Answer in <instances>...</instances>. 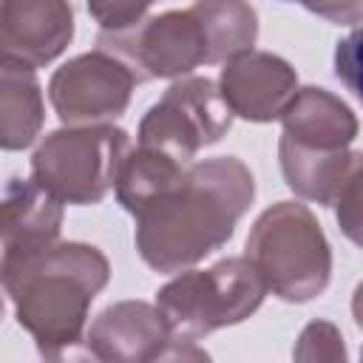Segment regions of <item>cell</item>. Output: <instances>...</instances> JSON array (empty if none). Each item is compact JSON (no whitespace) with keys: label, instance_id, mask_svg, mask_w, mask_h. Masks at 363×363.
<instances>
[{"label":"cell","instance_id":"cell-1","mask_svg":"<svg viewBox=\"0 0 363 363\" xmlns=\"http://www.w3.org/2000/svg\"><path fill=\"white\" fill-rule=\"evenodd\" d=\"M255 196L250 167L216 156L187 170L136 213V250L156 272H179L233 238Z\"/></svg>","mask_w":363,"mask_h":363},{"label":"cell","instance_id":"cell-2","mask_svg":"<svg viewBox=\"0 0 363 363\" xmlns=\"http://www.w3.org/2000/svg\"><path fill=\"white\" fill-rule=\"evenodd\" d=\"M3 286L17 323L34 337L40 354L62 357L82 340L91 301L108 284V258L91 244H48L20 258H3Z\"/></svg>","mask_w":363,"mask_h":363},{"label":"cell","instance_id":"cell-3","mask_svg":"<svg viewBox=\"0 0 363 363\" xmlns=\"http://www.w3.org/2000/svg\"><path fill=\"white\" fill-rule=\"evenodd\" d=\"M278 142L281 170L301 199L332 204L352 162L349 145L357 136V119L346 102L323 88H301L284 111Z\"/></svg>","mask_w":363,"mask_h":363},{"label":"cell","instance_id":"cell-4","mask_svg":"<svg viewBox=\"0 0 363 363\" xmlns=\"http://www.w3.org/2000/svg\"><path fill=\"white\" fill-rule=\"evenodd\" d=\"M247 258L278 298L303 303L318 298L332 275L329 241L306 204L278 201L258 216L247 238Z\"/></svg>","mask_w":363,"mask_h":363},{"label":"cell","instance_id":"cell-5","mask_svg":"<svg viewBox=\"0 0 363 363\" xmlns=\"http://www.w3.org/2000/svg\"><path fill=\"white\" fill-rule=\"evenodd\" d=\"M267 292L264 278L247 255L224 258L210 269H190L164 284L156 292V309L176 340L193 343L213 329L250 318Z\"/></svg>","mask_w":363,"mask_h":363},{"label":"cell","instance_id":"cell-6","mask_svg":"<svg viewBox=\"0 0 363 363\" xmlns=\"http://www.w3.org/2000/svg\"><path fill=\"white\" fill-rule=\"evenodd\" d=\"M130 139L113 125H77L45 136L31 159V179L68 204H96L116 184Z\"/></svg>","mask_w":363,"mask_h":363},{"label":"cell","instance_id":"cell-7","mask_svg":"<svg viewBox=\"0 0 363 363\" xmlns=\"http://www.w3.org/2000/svg\"><path fill=\"white\" fill-rule=\"evenodd\" d=\"M233 108L207 77L173 82L139 125V147L190 164V159L218 142L233 125Z\"/></svg>","mask_w":363,"mask_h":363},{"label":"cell","instance_id":"cell-8","mask_svg":"<svg viewBox=\"0 0 363 363\" xmlns=\"http://www.w3.org/2000/svg\"><path fill=\"white\" fill-rule=\"evenodd\" d=\"M96 48L119 57L136 82L182 77L207 62V40L193 9L164 11L119 31H102Z\"/></svg>","mask_w":363,"mask_h":363},{"label":"cell","instance_id":"cell-9","mask_svg":"<svg viewBox=\"0 0 363 363\" xmlns=\"http://www.w3.org/2000/svg\"><path fill=\"white\" fill-rule=\"evenodd\" d=\"M133 85V71L119 57L96 48L54 71L48 99L65 125H99L125 113Z\"/></svg>","mask_w":363,"mask_h":363},{"label":"cell","instance_id":"cell-10","mask_svg":"<svg viewBox=\"0 0 363 363\" xmlns=\"http://www.w3.org/2000/svg\"><path fill=\"white\" fill-rule=\"evenodd\" d=\"M88 352L99 360L133 363V360H176L207 357L199 349H184L162 318V312L145 301H122L99 312L88 329Z\"/></svg>","mask_w":363,"mask_h":363},{"label":"cell","instance_id":"cell-11","mask_svg":"<svg viewBox=\"0 0 363 363\" xmlns=\"http://www.w3.org/2000/svg\"><path fill=\"white\" fill-rule=\"evenodd\" d=\"M218 88L235 116L250 122L281 119L298 94L295 68L267 51H244L221 68Z\"/></svg>","mask_w":363,"mask_h":363},{"label":"cell","instance_id":"cell-12","mask_svg":"<svg viewBox=\"0 0 363 363\" xmlns=\"http://www.w3.org/2000/svg\"><path fill=\"white\" fill-rule=\"evenodd\" d=\"M74 37L68 0H3L0 51L3 60L40 68L60 57Z\"/></svg>","mask_w":363,"mask_h":363},{"label":"cell","instance_id":"cell-13","mask_svg":"<svg viewBox=\"0 0 363 363\" xmlns=\"http://www.w3.org/2000/svg\"><path fill=\"white\" fill-rule=\"evenodd\" d=\"M62 227V201L34 179H9L0 207L3 258H20L57 241Z\"/></svg>","mask_w":363,"mask_h":363},{"label":"cell","instance_id":"cell-14","mask_svg":"<svg viewBox=\"0 0 363 363\" xmlns=\"http://www.w3.org/2000/svg\"><path fill=\"white\" fill-rule=\"evenodd\" d=\"M43 128V94L34 68L0 62V145L6 150L28 147Z\"/></svg>","mask_w":363,"mask_h":363},{"label":"cell","instance_id":"cell-15","mask_svg":"<svg viewBox=\"0 0 363 363\" xmlns=\"http://www.w3.org/2000/svg\"><path fill=\"white\" fill-rule=\"evenodd\" d=\"M190 9L207 40V65L252 51L258 17L247 0H196Z\"/></svg>","mask_w":363,"mask_h":363},{"label":"cell","instance_id":"cell-16","mask_svg":"<svg viewBox=\"0 0 363 363\" xmlns=\"http://www.w3.org/2000/svg\"><path fill=\"white\" fill-rule=\"evenodd\" d=\"M187 170V164L167 159L156 150L147 147H136L128 153L119 179H116V199L128 213H139L147 201H153L159 193H164L182 173Z\"/></svg>","mask_w":363,"mask_h":363},{"label":"cell","instance_id":"cell-17","mask_svg":"<svg viewBox=\"0 0 363 363\" xmlns=\"http://www.w3.org/2000/svg\"><path fill=\"white\" fill-rule=\"evenodd\" d=\"M332 204H335L340 233L352 244L363 247V153H352V162L346 167V176Z\"/></svg>","mask_w":363,"mask_h":363},{"label":"cell","instance_id":"cell-18","mask_svg":"<svg viewBox=\"0 0 363 363\" xmlns=\"http://www.w3.org/2000/svg\"><path fill=\"white\" fill-rule=\"evenodd\" d=\"M335 74L363 105V26L343 37L335 48Z\"/></svg>","mask_w":363,"mask_h":363},{"label":"cell","instance_id":"cell-19","mask_svg":"<svg viewBox=\"0 0 363 363\" xmlns=\"http://www.w3.org/2000/svg\"><path fill=\"white\" fill-rule=\"evenodd\" d=\"M340 340L343 337L332 323L315 320L303 329L301 343L295 349V357H301V360H343L346 352H343Z\"/></svg>","mask_w":363,"mask_h":363},{"label":"cell","instance_id":"cell-20","mask_svg":"<svg viewBox=\"0 0 363 363\" xmlns=\"http://www.w3.org/2000/svg\"><path fill=\"white\" fill-rule=\"evenodd\" d=\"M153 3L156 0H88V11L102 26V31H119L136 26Z\"/></svg>","mask_w":363,"mask_h":363},{"label":"cell","instance_id":"cell-21","mask_svg":"<svg viewBox=\"0 0 363 363\" xmlns=\"http://www.w3.org/2000/svg\"><path fill=\"white\" fill-rule=\"evenodd\" d=\"M318 17H326L332 23H340V26H349V23H357L363 20V0H320Z\"/></svg>","mask_w":363,"mask_h":363},{"label":"cell","instance_id":"cell-22","mask_svg":"<svg viewBox=\"0 0 363 363\" xmlns=\"http://www.w3.org/2000/svg\"><path fill=\"white\" fill-rule=\"evenodd\" d=\"M352 315H354V323L363 329V284H357V289H354V298H352Z\"/></svg>","mask_w":363,"mask_h":363},{"label":"cell","instance_id":"cell-23","mask_svg":"<svg viewBox=\"0 0 363 363\" xmlns=\"http://www.w3.org/2000/svg\"><path fill=\"white\" fill-rule=\"evenodd\" d=\"M289 3H301V6H303V9H309L312 14H315V11H318V6H320V0H289Z\"/></svg>","mask_w":363,"mask_h":363}]
</instances>
